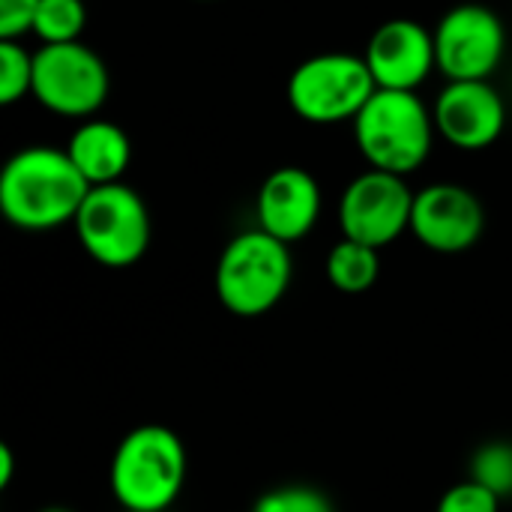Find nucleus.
<instances>
[{"label":"nucleus","mask_w":512,"mask_h":512,"mask_svg":"<svg viewBox=\"0 0 512 512\" xmlns=\"http://www.w3.org/2000/svg\"><path fill=\"white\" fill-rule=\"evenodd\" d=\"M90 189L66 150L27 147L0 171V213L21 231H54L75 222Z\"/></svg>","instance_id":"nucleus-1"},{"label":"nucleus","mask_w":512,"mask_h":512,"mask_svg":"<svg viewBox=\"0 0 512 512\" xmlns=\"http://www.w3.org/2000/svg\"><path fill=\"white\" fill-rule=\"evenodd\" d=\"M186 447L159 423L123 435L108 468V486L123 512H165L186 483Z\"/></svg>","instance_id":"nucleus-2"},{"label":"nucleus","mask_w":512,"mask_h":512,"mask_svg":"<svg viewBox=\"0 0 512 512\" xmlns=\"http://www.w3.org/2000/svg\"><path fill=\"white\" fill-rule=\"evenodd\" d=\"M354 138L369 168L408 177L432 153L435 117L414 90L378 87L354 120Z\"/></svg>","instance_id":"nucleus-3"},{"label":"nucleus","mask_w":512,"mask_h":512,"mask_svg":"<svg viewBox=\"0 0 512 512\" xmlns=\"http://www.w3.org/2000/svg\"><path fill=\"white\" fill-rule=\"evenodd\" d=\"M294 261L288 243L267 231L237 234L216 264V297L237 318H258L270 312L291 285Z\"/></svg>","instance_id":"nucleus-4"},{"label":"nucleus","mask_w":512,"mask_h":512,"mask_svg":"<svg viewBox=\"0 0 512 512\" xmlns=\"http://www.w3.org/2000/svg\"><path fill=\"white\" fill-rule=\"evenodd\" d=\"M378 84L366 57L348 51H327L303 60L288 78V105L294 114L315 126L357 120Z\"/></svg>","instance_id":"nucleus-5"},{"label":"nucleus","mask_w":512,"mask_h":512,"mask_svg":"<svg viewBox=\"0 0 512 512\" xmlns=\"http://www.w3.org/2000/svg\"><path fill=\"white\" fill-rule=\"evenodd\" d=\"M72 225L81 249L111 270L138 264L150 246L147 204L126 183L93 186Z\"/></svg>","instance_id":"nucleus-6"},{"label":"nucleus","mask_w":512,"mask_h":512,"mask_svg":"<svg viewBox=\"0 0 512 512\" xmlns=\"http://www.w3.org/2000/svg\"><path fill=\"white\" fill-rule=\"evenodd\" d=\"M108 69L102 57L78 42L42 45L33 54L30 96L60 117H90L108 99Z\"/></svg>","instance_id":"nucleus-7"},{"label":"nucleus","mask_w":512,"mask_h":512,"mask_svg":"<svg viewBox=\"0 0 512 512\" xmlns=\"http://www.w3.org/2000/svg\"><path fill=\"white\" fill-rule=\"evenodd\" d=\"M414 195L405 177L387 171H363L354 177L339 201V225L342 237L366 243L372 249H384L396 243L405 231H411Z\"/></svg>","instance_id":"nucleus-8"},{"label":"nucleus","mask_w":512,"mask_h":512,"mask_svg":"<svg viewBox=\"0 0 512 512\" xmlns=\"http://www.w3.org/2000/svg\"><path fill=\"white\" fill-rule=\"evenodd\" d=\"M504 51L507 30L489 6L462 3L435 27V60L450 81H489Z\"/></svg>","instance_id":"nucleus-9"},{"label":"nucleus","mask_w":512,"mask_h":512,"mask_svg":"<svg viewBox=\"0 0 512 512\" xmlns=\"http://www.w3.org/2000/svg\"><path fill=\"white\" fill-rule=\"evenodd\" d=\"M486 228L483 201L459 183H432L414 195L411 234L438 255H459L477 246Z\"/></svg>","instance_id":"nucleus-10"},{"label":"nucleus","mask_w":512,"mask_h":512,"mask_svg":"<svg viewBox=\"0 0 512 512\" xmlns=\"http://www.w3.org/2000/svg\"><path fill=\"white\" fill-rule=\"evenodd\" d=\"M435 132L459 150L492 147L507 126L504 96L489 81H450L435 108Z\"/></svg>","instance_id":"nucleus-11"},{"label":"nucleus","mask_w":512,"mask_h":512,"mask_svg":"<svg viewBox=\"0 0 512 512\" xmlns=\"http://www.w3.org/2000/svg\"><path fill=\"white\" fill-rule=\"evenodd\" d=\"M363 57L381 90H417L438 69L435 33L414 18L384 21L372 33Z\"/></svg>","instance_id":"nucleus-12"},{"label":"nucleus","mask_w":512,"mask_h":512,"mask_svg":"<svg viewBox=\"0 0 512 512\" xmlns=\"http://www.w3.org/2000/svg\"><path fill=\"white\" fill-rule=\"evenodd\" d=\"M321 204V186L306 168H276L258 192V228L291 246L318 225Z\"/></svg>","instance_id":"nucleus-13"},{"label":"nucleus","mask_w":512,"mask_h":512,"mask_svg":"<svg viewBox=\"0 0 512 512\" xmlns=\"http://www.w3.org/2000/svg\"><path fill=\"white\" fill-rule=\"evenodd\" d=\"M66 153L90 186H108V183H120V177L126 174L132 159V144L117 123L93 117L84 120L69 135Z\"/></svg>","instance_id":"nucleus-14"},{"label":"nucleus","mask_w":512,"mask_h":512,"mask_svg":"<svg viewBox=\"0 0 512 512\" xmlns=\"http://www.w3.org/2000/svg\"><path fill=\"white\" fill-rule=\"evenodd\" d=\"M324 273H327V279H330V285L336 291H342V294H363V291H369L378 282V273H381L378 249L342 237L330 249Z\"/></svg>","instance_id":"nucleus-15"},{"label":"nucleus","mask_w":512,"mask_h":512,"mask_svg":"<svg viewBox=\"0 0 512 512\" xmlns=\"http://www.w3.org/2000/svg\"><path fill=\"white\" fill-rule=\"evenodd\" d=\"M84 21H87V9L81 0H39L33 33L42 39V45L78 42Z\"/></svg>","instance_id":"nucleus-16"},{"label":"nucleus","mask_w":512,"mask_h":512,"mask_svg":"<svg viewBox=\"0 0 512 512\" xmlns=\"http://www.w3.org/2000/svg\"><path fill=\"white\" fill-rule=\"evenodd\" d=\"M33 90V54L18 39H0V102L15 105Z\"/></svg>","instance_id":"nucleus-17"},{"label":"nucleus","mask_w":512,"mask_h":512,"mask_svg":"<svg viewBox=\"0 0 512 512\" xmlns=\"http://www.w3.org/2000/svg\"><path fill=\"white\" fill-rule=\"evenodd\" d=\"M471 480H477L480 486H486V489L495 492L498 498H510L512 444H507V441H495V444H486L483 450H477V456H474V462H471Z\"/></svg>","instance_id":"nucleus-18"},{"label":"nucleus","mask_w":512,"mask_h":512,"mask_svg":"<svg viewBox=\"0 0 512 512\" xmlns=\"http://www.w3.org/2000/svg\"><path fill=\"white\" fill-rule=\"evenodd\" d=\"M252 512H336L330 498L312 486H279L255 501Z\"/></svg>","instance_id":"nucleus-19"},{"label":"nucleus","mask_w":512,"mask_h":512,"mask_svg":"<svg viewBox=\"0 0 512 512\" xmlns=\"http://www.w3.org/2000/svg\"><path fill=\"white\" fill-rule=\"evenodd\" d=\"M438 512H501V498L477 480H465L441 495Z\"/></svg>","instance_id":"nucleus-20"},{"label":"nucleus","mask_w":512,"mask_h":512,"mask_svg":"<svg viewBox=\"0 0 512 512\" xmlns=\"http://www.w3.org/2000/svg\"><path fill=\"white\" fill-rule=\"evenodd\" d=\"M39 0H0V39H18L33 33Z\"/></svg>","instance_id":"nucleus-21"},{"label":"nucleus","mask_w":512,"mask_h":512,"mask_svg":"<svg viewBox=\"0 0 512 512\" xmlns=\"http://www.w3.org/2000/svg\"><path fill=\"white\" fill-rule=\"evenodd\" d=\"M12 471H15V456H12V447L3 441L0 444V489H9Z\"/></svg>","instance_id":"nucleus-22"},{"label":"nucleus","mask_w":512,"mask_h":512,"mask_svg":"<svg viewBox=\"0 0 512 512\" xmlns=\"http://www.w3.org/2000/svg\"><path fill=\"white\" fill-rule=\"evenodd\" d=\"M42 512H72V510H63V507H48V510Z\"/></svg>","instance_id":"nucleus-23"}]
</instances>
